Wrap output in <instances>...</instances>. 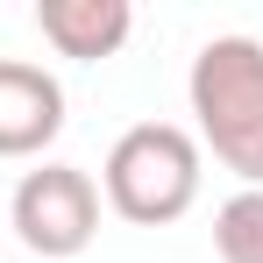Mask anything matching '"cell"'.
Wrapping results in <instances>:
<instances>
[{
	"label": "cell",
	"instance_id": "1",
	"mask_svg": "<svg viewBox=\"0 0 263 263\" xmlns=\"http://www.w3.org/2000/svg\"><path fill=\"white\" fill-rule=\"evenodd\" d=\"M192 142L199 157L214 149L220 171H235L249 192H263V43L256 36H206L192 71Z\"/></svg>",
	"mask_w": 263,
	"mask_h": 263
},
{
	"label": "cell",
	"instance_id": "2",
	"mask_svg": "<svg viewBox=\"0 0 263 263\" xmlns=\"http://www.w3.org/2000/svg\"><path fill=\"white\" fill-rule=\"evenodd\" d=\"M199 171H206V157H199L192 128H178V121H135V128L114 135V149L100 164V199L128 228H171V220L192 214Z\"/></svg>",
	"mask_w": 263,
	"mask_h": 263
},
{
	"label": "cell",
	"instance_id": "3",
	"mask_svg": "<svg viewBox=\"0 0 263 263\" xmlns=\"http://www.w3.org/2000/svg\"><path fill=\"white\" fill-rule=\"evenodd\" d=\"M7 228L29 256L71 263L100 235V185L79 164H36V171H22L14 199H7Z\"/></svg>",
	"mask_w": 263,
	"mask_h": 263
},
{
	"label": "cell",
	"instance_id": "4",
	"mask_svg": "<svg viewBox=\"0 0 263 263\" xmlns=\"http://www.w3.org/2000/svg\"><path fill=\"white\" fill-rule=\"evenodd\" d=\"M64 135V86L29 57H0V157H43Z\"/></svg>",
	"mask_w": 263,
	"mask_h": 263
},
{
	"label": "cell",
	"instance_id": "5",
	"mask_svg": "<svg viewBox=\"0 0 263 263\" xmlns=\"http://www.w3.org/2000/svg\"><path fill=\"white\" fill-rule=\"evenodd\" d=\"M36 29L57 57L100 64L135 36V7L128 0H36Z\"/></svg>",
	"mask_w": 263,
	"mask_h": 263
},
{
	"label": "cell",
	"instance_id": "6",
	"mask_svg": "<svg viewBox=\"0 0 263 263\" xmlns=\"http://www.w3.org/2000/svg\"><path fill=\"white\" fill-rule=\"evenodd\" d=\"M214 249L220 263H263V192H235L214 206Z\"/></svg>",
	"mask_w": 263,
	"mask_h": 263
}]
</instances>
